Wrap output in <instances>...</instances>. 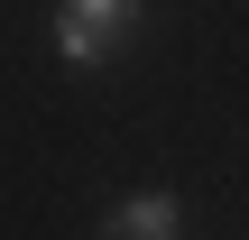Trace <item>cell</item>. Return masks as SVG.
<instances>
[{"label": "cell", "instance_id": "cell-1", "mask_svg": "<svg viewBox=\"0 0 249 240\" xmlns=\"http://www.w3.org/2000/svg\"><path fill=\"white\" fill-rule=\"evenodd\" d=\"M139 37V0H65L55 9V55L65 65H111Z\"/></svg>", "mask_w": 249, "mask_h": 240}, {"label": "cell", "instance_id": "cell-2", "mask_svg": "<svg viewBox=\"0 0 249 240\" xmlns=\"http://www.w3.org/2000/svg\"><path fill=\"white\" fill-rule=\"evenodd\" d=\"M102 240H185V203L176 194H129L102 213Z\"/></svg>", "mask_w": 249, "mask_h": 240}]
</instances>
